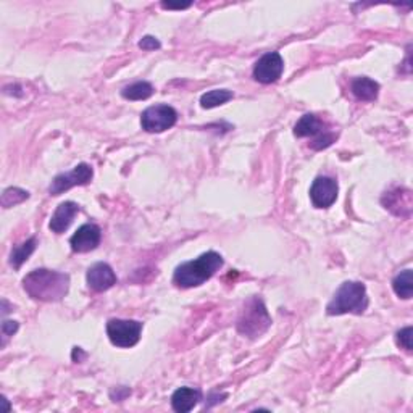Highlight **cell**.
<instances>
[{
    "label": "cell",
    "instance_id": "cell-15",
    "mask_svg": "<svg viewBox=\"0 0 413 413\" xmlns=\"http://www.w3.org/2000/svg\"><path fill=\"white\" fill-rule=\"evenodd\" d=\"M350 91H352L354 96L360 99V101L373 102L376 101L379 94V84L372 78L362 76V78H355L352 83H350Z\"/></svg>",
    "mask_w": 413,
    "mask_h": 413
},
{
    "label": "cell",
    "instance_id": "cell-21",
    "mask_svg": "<svg viewBox=\"0 0 413 413\" xmlns=\"http://www.w3.org/2000/svg\"><path fill=\"white\" fill-rule=\"evenodd\" d=\"M26 199H30V192L25 191V189H20V188H8L3 191L2 194V207L3 208H10V207H15L18 205V203L25 202Z\"/></svg>",
    "mask_w": 413,
    "mask_h": 413
},
{
    "label": "cell",
    "instance_id": "cell-10",
    "mask_svg": "<svg viewBox=\"0 0 413 413\" xmlns=\"http://www.w3.org/2000/svg\"><path fill=\"white\" fill-rule=\"evenodd\" d=\"M383 205L392 215L408 218L412 215V191L407 188H394L392 191H387L381 199Z\"/></svg>",
    "mask_w": 413,
    "mask_h": 413
},
{
    "label": "cell",
    "instance_id": "cell-5",
    "mask_svg": "<svg viewBox=\"0 0 413 413\" xmlns=\"http://www.w3.org/2000/svg\"><path fill=\"white\" fill-rule=\"evenodd\" d=\"M142 333V323L136 320H120L112 318L107 323V334L113 345L121 349H130L139 343Z\"/></svg>",
    "mask_w": 413,
    "mask_h": 413
},
{
    "label": "cell",
    "instance_id": "cell-24",
    "mask_svg": "<svg viewBox=\"0 0 413 413\" xmlns=\"http://www.w3.org/2000/svg\"><path fill=\"white\" fill-rule=\"evenodd\" d=\"M18 328H20V325H18L17 321H12V320H3L2 323V336H3V341H2V345H6L7 343V338H10V336H13L18 331Z\"/></svg>",
    "mask_w": 413,
    "mask_h": 413
},
{
    "label": "cell",
    "instance_id": "cell-7",
    "mask_svg": "<svg viewBox=\"0 0 413 413\" xmlns=\"http://www.w3.org/2000/svg\"><path fill=\"white\" fill-rule=\"evenodd\" d=\"M92 177H94V172H92L91 165L79 163V165H76L71 172L61 173V174H59V177H55L49 188V192L52 194V196H60V194L66 192L71 188L86 186V184L91 183Z\"/></svg>",
    "mask_w": 413,
    "mask_h": 413
},
{
    "label": "cell",
    "instance_id": "cell-9",
    "mask_svg": "<svg viewBox=\"0 0 413 413\" xmlns=\"http://www.w3.org/2000/svg\"><path fill=\"white\" fill-rule=\"evenodd\" d=\"M339 186L336 179L330 177H318L310 188V199L313 207L330 208L338 199Z\"/></svg>",
    "mask_w": 413,
    "mask_h": 413
},
{
    "label": "cell",
    "instance_id": "cell-12",
    "mask_svg": "<svg viewBox=\"0 0 413 413\" xmlns=\"http://www.w3.org/2000/svg\"><path fill=\"white\" fill-rule=\"evenodd\" d=\"M88 286L96 292H103L117 284V274L108 263H94L86 274Z\"/></svg>",
    "mask_w": 413,
    "mask_h": 413
},
{
    "label": "cell",
    "instance_id": "cell-14",
    "mask_svg": "<svg viewBox=\"0 0 413 413\" xmlns=\"http://www.w3.org/2000/svg\"><path fill=\"white\" fill-rule=\"evenodd\" d=\"M201 401H202L201 389L179 387L173 392L172 396V407L174 412L186 413V412H191Z\"/></svg>",
    "mask_w": 413,
    "mask_h": 413
},
{
    "label": "cell",
    "instance_id": "cell-18",
    "mask_svg": "<svg viewBox=\"0 0 413 413\" xmlns=\"http://www.w3.org/2000/svg\"><path fill=\"white\" fill-rule=\"evenodd\" d=\"M152 94H154V86L147 81H137V83L130 84L121 91V96L126 101H145Z\"/></svg>",
    "mask_w": 413,
    "mask_h": 413
},
{
    "label": "cell",
    "instance_id": "cell-16",
    "mask_svg": "<svg viewBox=\"0 0 413 413\" xmlns=\"http://www.w3.org/2000/svg\"><path fill=\"white\" fill-rule=\"evenodd\" d=\"M325 131V123L313 113H307L294 126V136L296 137H310V136H320Z\"/></svg>",
    "mask_w": 413,
    "mask_h": 413
},
{
    "label": "cell",
    "instance_id": "cell-17",
    "mask_svg": "<svg viewBox=\"0 0 413 413\" xmlns=\"http://www.w3.org/2000/svg\"><path fill=\"white\" fill-rule=\"evenodd\" d=\"M36 247H37L36 237H31V239L25 241L21 245L13 247V250L10 254V265H12V267L15 270H20L21 265L31 257L32 252H34Z\"/></svg>",
    "mask_w": 413,
    "mask_h": 413
},
{
    "label": "cell",
    "instance_id": "cell-23",
    "mask_svg": "<svg viewBox=\"0 0 413 413\" xmlns=\"http://www.w3.org/2000/svg\"><path fill=\"white\" fill-rule=\"evenodd\" d=\"M412 331H413L412 326H407L396 334L397 345H399V347L405 349L407 352H412Z\"/></svg>",
    "mask_w": 413,
    "mask_h": 413
},
{
    "label": "cell",
    "instance_id": "cell-25",
    "mask_svg": "<svg viewBox=\"0 0 413 413\" xmlns=\"http://www.w3.org/2000/svg\"><path fill=\"white\" fill-rule=\"evenodd\" d=\"M137 46H139L142 50H157V49H160V47H161L160 41L154 36H144L139 41V44H137Z\"/></svg>",
    "mask_w": 413,
    "mask_h": 413
},
{
    "label": "cell",
    "instance_id": "cell-11",
    "mask_svg": "<svg viewBox=\"0 0 413 413\" xmlns=\"http://www.w3.org/2000/svg\"><path fill=\"white\" fill-rule=\"evenodd\" d=\"M101 237H102L101 228L94 225V223H86V225L78 228V231L71 236L70 245L71 249H73V252L86 254V252H91V250H94L99 244H101Z\"/></svg>",
    "mask_w": 413,
    "mask_h": 413
},
{
    "label": "cell",
    "instance_id": "cell-4",
    "mask_svg": "<svg viewBox=\"0 0 413 413\" xmlns=\"http://www.w3.org/2000/svg\"><path fill=\"white\" fill-rule=\"evenodd\" d=\"M272 326V318L268 315L267 307L260 297H250L244 303L242 310L237 318L236 328L242 336L255 339L265 334L268 328Z\"/></svg>",
    "mask_w": 413,
    "mask_h": 413
},
{
    "label": "cell",
    "instance_id": "cell-2",
    "mask_svg": "<svg viewBox=\"0 0 413 413\" xmlns=\"http://www.w3.org/2000/svg\"><path fill=\"white\" fill-rule=\"evenodd\" d=\"M223 267V257L218 252H205L196 260L191 262H184L174 270L173 283L178 288L191 289L202 286L203 283L208 281L218 270Z\"/></svg>",
    "mask_w": 413,
    "mask_h": 413
},
{
    "label": "cell",
    "instance_id": "cell-26",
    "mask_svg": "<svg viewBox=\"0 0 413 413\" xmlns=\"http://www.w3.org/2000/svg\"><path fill=\"white\" fill-rule=\"evenodd\" d=\"M130 394H131L130 387L121 386V387H117V391H112L110 397L113 399V402H121V401H125V399L130 396Z\"/></svg>",
    "mask_w": 413,
    "mask_h": 413
},
{
    "label": "cell",
    "instance_id": "cell-20",
    "mask_svg": "<svg viewBox=\"0 0 413 413\" xmlns=\"http://www.w3.org/2000/svg\"><path fill=\"white\" fill-rule=\"evenodd\" d=\"M232 97H234V94L228 89H213V91H208L201 97V105L202 108H215L230 102Z\"/></svg>",
    "mask_w": 413,
    "mask_h": 413
},
{
    "label": "cell",
    "instance_id": "cell-13",
    "mask_svg": "<svg viewBox=\"0 0 413 413\" xmlns=\"http://www.w3.org/2000/svg\"><path fill=\"white\" fill-rule=\"evenodd\" d=\"M79 212V205L74 202H63L57 207V210L54 215L50 218L49 228L57 234H61L68 230L71 223H73V218L76 216V213Z\"/></svg>",
    "mask_w": 413,
    "mask_h": 413
},
{
    "label": "cell",
    "instance_id": "cell-8",
    "mask_svg": "<svg viewBox=\"0 0 413 413\" xmlns=\"http://www.w3.org/2000/svg\"><path fill=\"white\" fill-rule=\"evenodd\" d=\"M284 70L283 57L278 52H268L260 57L254 66V78L262 84H272L281 78Z\"/></svg>",
    "mask_w": 413,
    "mask_h": 413
},
{
    "label": "cell",
    "instance_id": "cell-6",
    "mask_svg": "<svg viewBox=\"0 0 413 413\" xmlns=\"http://www.w3.org/2000/svg\"><path fill=\"white\" fill-rule=\"evenodd\" d=\"M178 112L167 103L149 107L142 112L141 126L147 132H163L177 125Z\"/></svg>",
    "mask_w": 413,
    "mask_h": 413
},
{
    "label": "cell",
    "instance_id": "cell-28",
    "mask_svg": "<svg viewBox=\"0 0 413 413\" xmlns=\"http://www.w3.org/2000/svg\"><path fill=\"white\" fill-rule=\"evenodd\" d=\"M161 7L168 8V10H184V8L191 7V3H181V6H173V3H161Z\"/></svg>",
    "mask_w": 413,
    "mask_h": 413
},
{
    "label": "cell",
    "instance_id": "cell-27",
    "mask_svg": "<svg viewBox=\"0 0 413 413\" xmlns=\"http://www.w3.org/2000/svg\"><path fill=\"white\" fill-rule=\"evenodd\" d=\"M71 357H73V362L81 363L84 359L88 357V354L84 352V350L81 349V347H74V349H73V354H71Z\"/></svg>",
    "mask_w": 413,
    "mask_h": 413
},
{
    "label": "cell",
    "instance_id": "cell-1",
    "mask_svg": "<svg viewBox=\"0 0 413 413\" xmlns=\"http://www.w3.org/2000/svg\"><path fill=\"white\" fill-rule=\"evenodd\" d=\"M28 296L41 302H60L70 289V276L54 270H34L23 278Z\"/></svg>",
    "mask_w": 413,
    "mask_h": 413
},
{
    "label": "cell",
    "instance_id": "cell-3",
    "mask_svg": "<svg viewBox=\"0 0 413 413\" xmlns=\"http://www.w3.org/2000/svg\"><path fill=\"white\" fill-rule=\"evenodd\" d=\"M368 296L367 288L363 283L359 281H345L336 291L334 297L326 305L328 315H345V313H354V315H362L368 308Z\"/></svg>",
    "mask_w": 413,
    "mask_h": 413
},
{
    "label": "cell",
    "instance_id": "cell-22",
    "mask_svg": "<svg viewBox=\"0 0 413 413\" xmlns=\"http://www.w3.org/2000/svg\"><path fill=\"white\" fill-rule=\"evenodd\" d=\"M334 141H336V134H333V132H330V131H326V132H323V134L316 136L310 144V147L313 150H321V149H326V147H330Z\"/></svg>",
    "mask_w": 413,
    "mask_h": 413
},
{
    "label": "cell",
    "instance_id": "cell-19",
    "mask_svg": "<svg viewBox=\"0 0 413 413\" xmlns=\"http://www.w3.org/2000/svg\"><path fill=\"white\" fill-rule=\"evenodd\" d=\"M392 289L401 299H412L413 292V281H412V270H403L392 279Z\"/></svg>",
    "mask_w": 413,
    "mask_h": 413
}]
</instances>
